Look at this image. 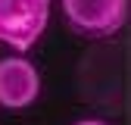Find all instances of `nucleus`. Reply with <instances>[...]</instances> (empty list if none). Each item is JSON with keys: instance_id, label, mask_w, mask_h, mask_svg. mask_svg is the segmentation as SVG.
I'll list each match as a JSON object with an SVG mask.
<instances>
[{"instance_id": "nucleus-1", "label": "nucleus", "mask_w": 131, "mask_h": 125, "mask_svg": "<svg viewBox=\"0 0 131 125\" xmlns=\"http://www.w3.org/2000/svg\"><path fill=\"white\" fill-rule=\"evenodd\" d=\"M69 28L81 38H112L128 22V0H59Z\"/></svg>"}, {"instance_id": "nucleus-2", "label": "nucleus", "mask_w": 131, "mask_h": 125, "mask_svg": "<svg viewBox=\"0 0 131 125\" xmlns=\"http://www.w3.org/2000/svg\"><path fill=\"white\" fill-rule=\"evenodd\" d=\"M50 19V0H0V44L28 50L44 35Z\"/></svg>"}, {"instance_id": "nucleus-3", "label": "nucleus", "mask_w": 131, "mask_h": 125, "mask_svg": "<svg viewBox=\"0 0 131 125\" xmlns=\"http://www.w3.org/2000/svg\"><path fill=\"white\" fill-rule=\"evenodd\" d=\"M41 94V75L35 62L25 56L0 59V106L3 109H25Z\"/></svg>"}, {"instance_id": "nucleus-4", "label": "nucleus", "mask_w": 131, "mask_h": 125, "mask_svg": "<svg viewBox=\"0 0 131 125\" xmlns=\"http://www.w3.org/2000/svg\"><path fill=\"white\" fill-rule=\"evenodd\" d=\"M75 125H106V122H100V119H81V122H75Z\"/></svg>"}]
</instances>
